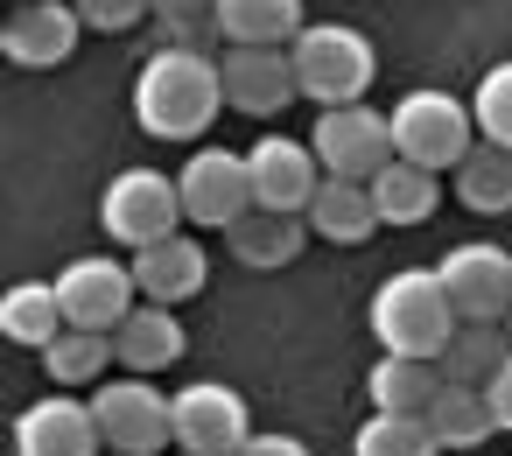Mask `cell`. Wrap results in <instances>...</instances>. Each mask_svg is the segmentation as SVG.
I'll return each instance as SVG.
<instances>
[{
    "label": "cell",
    "instance_id": "obj_1",
    "mask_svg": "<svg viewBox=\"0 0 512 456\" xmlns=\"http://www.w3.org/2000/svg\"><path fill=\"white\" fill-rule=\"evenodd\" d=\"M225 106V78L204 50H155L134 78V120L155 141H197Z\"/></svg>",
    "mask_w": 512,
    "mask_h": 456
},
{
    "label": "cell",
    "instance_id": "obj_2",
    "mask_svg": "<svg viewBox=\"0 0 512 456\" xmlns=\"http://www.w3.org/2000/svg\"><path fill=\"white\" fill-rule=\"evenodd\" d=\"M372 337L393 351V358H442V344L456 337V309L442 295V274L435 267H400L379 281L372 295Z\"/></svg>",
    "mask_w": 512,
    "mask_h": 456
},
{
    "label": "cell",
    "instance_id": "obj_3",
    "mask_svg": "<svg viewBox=\"0 0 512 456\" xmlns=\"http://www.w3.org/2000/svg\"><path fill=\"white\" fill-rule=\"evenodd\" d=\"M288 57H295L302 99H316L323 113H330V106H365V85L379 78L372 43H365L358 29H344V22H309V29L288 43Z\"/></svg>",
    "mask_w": 512,
    "mask_h": 456
},
{
    "label": "cell",
    "instance_id": "obj_4",
    "mask_svg": "<svg viewBox=\"0 0 512 456\" xmlns=\"http://www.w3.org/2000/svg\"><path fill=\"white\" fill-rule=\"evenodd\" d=\"M386 120H393V155L414 162V169H435V176L442 169L456 176V162L477 148V113L456 92H435V85L428 92H407Z\"/></svg>",
    "mask_w": 512,
    "mask_h": 456
},
{
    "label": "cell",
    "instance_id": "obj_5",
    "mask_svg": "<svg viewBox=\"0 0 512 456\" xmlns=\"http://www.w3.org/2000/svg\"><path fill=\"white\" fill-rule=\"evenodd\" d=\"M99 225L120 239V246H155V239H176L183 232V183L162 176V169H127L106 183L99 197Z\"/></svg>",
    "mask_w": 512,
    "mask_h": 456
},
{
    "label": "cell",
    "instance_id": "obj_6",
    "mask_svg": "<svg viewBox=\"0 0 512 456\" xmlns=\"http://www.w3.org/2000/svg\"><path fill=\"white\" fill-rule=\"evenodd\" d=\"M92 414H99V435L113 456H155L176 442V393H155L141 372L106 379L92 393Z\"/></svg>",
    "mask_w": 512,
    "mask_h": 456
},
{
    "label": "cell",
    "instance_id": "obj_7",
    "mask_svg": "<svg viewBox=\"0 0 512 456\" xmlns=\"http://www.w3.org/2000/svg\"><path fill=\"white\" fill-rule=\"evenodd\" d=\"M141 281H134V267H120V260H106V253H78L64 274H57V302H64V323L71 330H99V337H113L141 302Z\"/></svg>",
    "mask_w": 512,
    "mask_h": 456
},
{
    "label": "cell",
    "instance_id": "obj_8",
    "mask_svg": "<svg viewBox=\"0 0 512 456\" xmlns=\"http://www.w3.org/2000/svg\"><path fill=\"white\" fill-rule=\"evenodd\" d=\"M323 176H351V183H372L386 162H393V120L372 113V106H330L316 113V134H309Z\"/></svg>",
    "mask_w": 512,
    "mask_h": 456
},
{
    "label": "cell",
    "instance_id": "obj_9",
    "mask_svg": "<svg viewBox=\"0 0 512 456\" xmlns=\"http://www.w3.org/2000/svg\"><path fill=\"white\" fill-rule=\"evenodd\" d=\"M176 183H183V218H190V225L232 232L246 211H260V204H253V169H246V155H232V148H197Z\"/></svg>",
    "mask_w": 512,
    "mask_h": 456
},
{
    "label": "cell",
    "instance_id": "obj_10",
    "mask_svg": "<svg viewBox=\"0 0 512 456\" xmlns=\"http://www.w3.org/2000/svg\"><path fill=\"white\" fill-rule=\"evenodd\" d=\"M246 442H253V421L225 379H197L176 393V449L183 456H239Z\"/></svg>",
    "mask_w": 512,
    "mask_h": 456
},
{
    "label": "cell",
    "instance_id": "obj_11",
    "mask_svg": "<svg viewBox=\"0 0 512 456\" xmlns=\"http://www.w3.org/2000/svg\"><path fill=\"white\" fill-rule=\"evenodd\" d=\"M246 169H253V204L260 211H281V218H302L316 204V190L330 183L323 162H316V148H302L288 134H260L253 155H246Z\"/></svg>",
    "mask_w": 512,
    "mask_h": 456
},
{
    "label": "cell",
    "instance_id": "obj_12",
    "mask_svg": "<svg viewBox=\"0 0 512 456\" xmlns=\"http://www.w3.org/2000/svg\"><path fill=\"white\" fill-rule=\"evenodd\" d=\"M435 274H442L456 323H505V309H512V253L505 246H484V239L456 246Z\"/></svg>",
    "mask_w": 512,
    "mask_h": 456
},
{
    "label": "cell",
    "instance_id": "obj_13",
    "mask_svg": "<svg viewBox=\"0 0 512 456\" xmlns=\"http://www.w3.org/2000/svg\"><path fill=\"white\" fill-rule=\"evenodd\" d=\"M15 456H106L99 414L71 393H43L15 414Z\"/></svg>",
    "mask_w": 512,
    "mask_h": 456
},
{
    "label": "cell",
    "instance_id": "obj_14",
    "mask_svg": "<svg viewBox=\"0 0 512 456\" xmlns=\"http://www.w3.org/2000/svg\"><path fill=\"white\" fill-rule=\"evenodd\" d=\"M218 78H225V106L246 113V120H274V113H288L302 99L288 50H225Z\"/></svg>",
    "mask_w": 512,
    "mask_h": 456
},
{
    "label": "cell",
    "instance_id": "obj_15",
    "mask_svg": "<svg viewBox=\"0 0 512 456\" xmlns=\"http://www.w3.org/2000/svg\"><path fill=\"white\" fill-rule=\"evenodd\" d=\"M78 36H85V22H78L71 0H22L8 15V29H0V50L22 71H57L78 50Z\"/></svg>",
    "mask_w": 512,
    "mask_h": 456
},
{
    "label": "cell",
    "instance_id": "obj_16",
    "mask_svg": "<svg viewBox=\"0 0 512 456\" xmlns=\"http://www.w3.org/2000/svg\"><path fill=\"white\" fill-rule=\"evenodd\" d=\"M127 267H134V281H141V302H162V309L204 295V281H211V253H204V239H183V232L141 246Z\"/></svg>",
    "mask_w": 512,
    "mask_h": 456
},
{
    "label": "cell",
    "instance_id": "obj_17",
    "mask_svg": "<svg viewBox=\"0 0 512 456\" xmlns=\"http://www.w3.org/2000/svg\"><path fill=\"white\" fill-rule=\"evenodd\" d=\"M218 36L232 50H288L309 22H302V0H218L211 8Z\"/></svg>",
    "mask_w": 512,
    "mask_h": 456
},
{
    "label": "cell",
    "instance_id": "obj_18",
    "mask_svg": "<svg viewBox=\"0 0 512 456\" xmlns=\"http://www.w3.org/2000/svg\"><path fill=\"white\" fill-rule=\"evenodd\" d=\"M309 225H316V239H330V246H365V239L379 232V204H372V183L330 176V183L316 190V204H309Z\"/></svg>",
    "mask_w": 512,
    "mask_h": 456
},
{
    "label": "cell",
    "instance_id": "obj_19",
    "mask_svg": "<svg viewBox=\"0 0 512 456\" xmlns=\"http://www.w3.org/2000/svg\"><path fill=\"white\" fill-rule=\"evenodd\" d=\"M113 351H120V365L127 372H162V365H176L183 358V323H176V309H162V302H141L120 330H113Z\"/></svg>",
    "mask_w": 512,
    "mask_h": 456
},
{
    "label": "cell",
    "instance_id": "obj_20",
    "mask_svg": "<svg viewBox=\"0 0 512 456\" xmlns=\"http://www.w3.org/2000/svg\"><path fill=\"white\" fill-rule=\"evenodd\" d=\"M365 386H372V414H428L449 379H442L435 358H393V351H386Z\"/></svg>",
    "mask_w": 512,
    "mask_h": 456
},
{
    "label": "cell",
    "instance_id": "obj_21",
    "mask_svg": "<svg viewBox=\"0 0 512 456\" xmlns=\"http://www.w3.org/2000/svg\"><path fill=\"white\" fill-rule=\"evenodd\" d=\"M0 330H8V344H22V351H50L71 330L64 302H57V281H15L0 295Z\"/></svg>",
    "mask_w": 512,
    "mask_h": 456
},
{
    "label": "cell",
    "instance_id": "obj_22",
    "mask_svg": "<svg viewBox=\"0 0 512 456\" xmlns=\"http://www.w3.org/2000/svg\"><path fill=\"white\" fill-rule=\"evenodd\" d=\"M372 204H379V225H428L435 204H442V176L393 155V162L372 176Z\"/></svg>",
    "mask_w": 512,
    "mask_h": 456
},
{
    "label": "cell",
    "instance_id": "obj_23",
    "mask_svg": "<svg viewBox=\"0 0 512 456\" xmlns=\"http://www.w3.org/2000/svg\"><path fill=\"white\" fill-rule=\"evenodd\" d=\"M512 358V337H505V323H456V337L442 344V379L449 386H491L498 379V365Z\"/></svg>",
    "mask_w": 512,
    "mask_h": 456
},
{
    "label": "cell",
    "instance_id": "obj_24",
    "mask_svg": "<svg viewBox=\"0 0 512 456\" xmlns=\"http://www.w3.org/2000/svg\"><path fill=\"white\" fill-rule=\"evenodd\" d=\"M456 204L477 211V218H505V211H512V148L477 141V148L456 162Z\"/></svg>",
    "mask_w": 512,
    "mask_h": 456
},
{
    "label": "cell",
    "instance_id": "obj_25",
    "mask_svg": "<svg viewBox=\"0 0 512 456\" xmlns=\"http://www.w3.org/2000/svg\"><path fill=\"white\" fill-rule=\"evenodd\" d=\"M225 239H232V260H239V267H288V260L302 253L309 225H302V218H281V211H246Z\"/></svg>",
    "mask_w": 512,
    "mask_h": 456
},
{
    "label": "cell",
    "instance_id": "obj_26",
    "mask_svg": "<svg viewBox=\"0 0 512 456\" xmlns=\"http://www.w3.org/2000/svg\"><path fill=\"white\" fill-rule=\"evenodd\" d=\"M428 428H435L442 449H477L484 435H498L491 393H484V386H442V400L428 407Z\"/></svg>",
    "mask_w": 512,
    "mask_h": 456
},
{
    "label": "cell",
    "instance_id": "obj_27",
    "mask_svg": "<svg viewBox=\"0 0 512 456\" xmlns=\"http://www.w3.org/2000/svg\"><path fill=\"white\" fill-rule=\"evenodd\" d=\"M351 456H442L428 414H372L351 435Z\"/></svg>",
    "mask_w": 512,
    "mask_h": 456
},
{
    "label": "cell",
    "instance_id": "obj_28",
    "mask_svg": "<svg viewBox=\"0 0 512 456\" xmlns=\"http://www.w3.org/2000/svg\"><path fill=\"white\" fill-rule=\"evenodd\" d=\"M113 358H120L113 337H99V330H64V337L43 351V372H50L57 386H92Z\"/></svg>",
    "mask_w": 512,
    "mask_h": 456
},
{
    "label": "cell",
    "instance_id": "obj_29",
    "mask_svg": "<svg viewBox=\"0 0 512 456\" xmlns=\"http://www.w3.org/2000/svg\"><path fill=\"white\" fill-rule=\"evenodd\" d=\"M470 113H477V141H491V148H512V64H491V71L477 78V99H470Z\"/></svg>",
    "mask_w": 512,
    "mask_h": 456
},
{
    "label": "cell",
    "instance_id": "obj_30",
    "mask_svg": "<svg viewBox=\"0 0 512 456\" xmlns=\"http://www.w3.org/2000/svg\"><path fill=\"white\" fill-rule=\"evenodd\" d=\"M71 8H78V22H85V29L120 36V29H134V22L155 8V0H71Z\"/></svg>",
    "mask_w": 512,
    "mask_h": 456
},
{
    "label": "cell",
    "instance_id": "obj_31",
    "mask_svg": "<svg viewBox=\"0 0 512 456\" xmlns=\"http://www.w3.org/2000/svg\"><path fill=\"white\" fill-rule=\"evenodd\" d=\"M484 393H491V414H498V428H505V435H512V358H505V365H498V379H491V386H484Z\"/></svg>",
    "mask_w": 512,
    "mask_h": 456
},
{
    "label": "cell",
    "instance_id": "obj_32",
    "mask_svg": "<svg viewBox=\"0 0 512 456\" xmlns=\"http://www.w3.org/2000/svg\"><path fill=\"white\" fill-rule=\"evenodd\" d=\"M239 456H309V449H302L295 435H253V442H246Z\"/></svg>",
    "mask_w": 512,
    "mask_h": 456
},
{
    "label": "cell",
    "instance_id": "obj_33",
    "mask_svg": "<svg viewBox=\"0 0 512 456\" xmlns=\"http://www.w3.org/2000/svg\"><path fill=\"white\" fill-rule=\"evenodd\" d=\"M211 8H218V0H155V15H169V22H197Z\"/></svg>",
    "mask_w": 512,
    "mask_h": 456
},
{
    "label": "cell",
    "instance_id": "obj_34",
    "mask_svg": "<svg viewBox=\"0 0 512 456\" xmlns=\"http://www.w3.org/2000/svg\"><path fill=\"white\" fill-rule=\"evenodd\" d=\"M505 337H512V309H505Z\"/></svg>",
    "mask_w": 512,
    "mask_h": 456
},
{
    "label": "cell",
    "instance_id": "obj_35",
    "mask_svg": "<svg viewBox=\"0 0 512 456\" xmlns=\"http://www.w3.org/2000/svg\"><path fill=\"white\" fill-rule=\"evenodd\" d=\"M106 456H113V449H106Z\"/></svg>",
    "mask_w": 512,
    "mask_h": 456
}]
</instances>
